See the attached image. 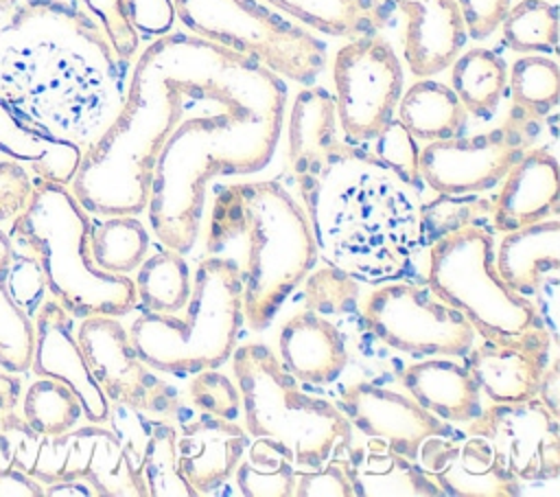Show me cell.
<instances>
[{"label": "cell", "mask_w": 560, "mask_h": 497, "mask_svg": "<svg viewBox=\"0 0 560 497\" xmlns=\"http://www.w3.org/2000/svg\"><path fill=\"white\" fill-rule=\"evenodd\" d=\"M147 250L149 232L138 215L90 217V256L98 269L127 276L144 261Z\"/></svg>", "instance_id": "31"}, {"label": "cell", "mask_w": 560, "mask_h": 497, "mask_svg": "<svg viewBox=\"0 0 560 497\" xmlns=\"http://www.w3.org/2000/svg\"><path fill=\"white\" fill-rule=\"evenodd\" d=\"M35 348L31 368L37 377L63 381L81 401L83 416L103 425L109 416V401L96 383L74 335V317L52 298L37 307Z\"/></svg>", "instance_id": "18"}, {"label": "cell", "mask_w": 560, "mask_h": 497, "mask_svg": "<svg viewBox=\"0 0 560 497\" xmlns=\"http://www.w3.org/2000/svg\"><path fill=\"white\" fill-rule=\"evenodd\" d=\"M249 434L236 425L206 412L179 420L177 466L197 495H210L234 473Z\"/></svg>", "instance_id": "19"}, {"label": "cell", "mask_w": 560, "mask_h": 497, "mask_svg": "<svg viewBox=\"0 0 560 497\" xmlns=\"http://www.w3.org/2000/svg\"><path fill=\"white\" fill-rule=\"evenodd\" d=\"M490 208H492V201L477 199L475 195H438V199L429 204H420L424 245H429L431 241L453 230L475 223L479 215L490 212Z\"/></svg>", "instance_id": "40"}, {"label": "cell", "mask_w": 560, "mask_h": 497, "mask_svg": "<svg viewBox=\"0 0 560 497\" xmlns=\"http://www.w3.org/2000/svg\"><path fill=\"white\" fill-rule=\"evenodd\" d=\"M127 13L142 37H160L173 28V0H125Z\"/></svg>", "instance_id": "48"}, {"label": "cell", "mask_w": 560, "mask_h": 497, "mask_svg": "<svg viewBox=\"0 0 560 497\" xmlns=\"http://www.w3.org/2000/svg\"><path fill=\"white\" fill-rule=\"evenodd\" d=\"M335 405L365 438H381L392 451L409 460H416L424 438L459 434L453 425L427 412L409 394L370 381H357L343 388Z\"/></svg>", "instance_id": "16"}, {"label": "cell", "mask_w": 560, "mask_h": 497, "mask_svg": "<svg viewBox=\"0 0 560 497\" xmlns=\"http://www.w3.org/2000/svg\"><path fill=\"white\" fill-rule=\"evenodd\" d=\"M238 250L243 322L265 331L319 254L308 217L280 180L219 184L212 190L208 256Z\"/></svg>", "instance_id": "3"}, {"label": "cell", "mask_w": 560, "mask_h": 497, "mask_svg": "<svg viewBox=\"0 0 560 497\" xmlns=\"http://www.w3.org/2000/svg\"><path fill=\"white\" fill-rule=\"evenodd\" d=\"M551 348L549 331L538 324L514 335L483 337L466 352V368L492 403H518L538 394Z\"/></svg>", "instance_id": "17"}, {"label": "cell", "mask_w": 560, "mask_h": 497, "mask_svg": "<svg viewBox=\"0 0 560 497\" xmlns=\"http://www.w3.org/2000/svg\"><path fill=\"white\" fill-rule=\"evenodd\" d=\"M24 423L44 436H55L72 429L83 416L79 396L59 379L39 377L24 394Z\"/></svg>", "instance_id": "37"}, {"label": "cell", "mask_w": 560, "mask_h": 497, "mask_svg": "<svg viewBox=\"0 0 560 497\" xmlns=\"http://www.w3.org/2000/svg\"><path fill=\"white\" fill-rule=\"evenodd\" d=\"M339 140L335 96L322 85H306L293 99L287 125V171L298 175L324 158Z\"/></svg>", "instance_id": "26"}, {"label": "cell", "mask_w": 560, "mask_h": 497, "mask_svg": "<svg viewBox=\"0 0 560 497\" xmlns=\"http://www.w3.org/2000/svg\"><path fill=\"white\" fill-rule=\"evenodd\" d=\"M494 267L516 293L532 298L545 278L560 274L558 217L503 232L494 250Z\"/></svg>", "instance_id": "24"}, {"label": "cell", "mask_w": 560, "mask_h": 497, "mask_svg": "<svg viewBox=\"0 0 560 497\" xmlns=\"http://www.w3.org/2000/svg\"><path fill=\"white\" fill-rule=\"evenodd\" d=\"M291 180L319 258L370 285L413 271L424 247L420 193L372 151L339 138Z\"/></svg>", "instance_id": "2"}, {"label": "cell", "mask_w": 560, "mask_h": 497, "mask_svg": "<svg viewBox=\"0 0 560 497\" xmlns=\"http://www.w3.org/2000/svg\"><path fill=\"white\" fill-rule=\"evenodd\" d=\"M398 379L413 401L446 423H468L481 412V392L455 357L409 363Z\"/></svg>", "instance_id": "23"}, {"label": "cell", "mask_w": 560, "mask_h": 497, "mask_svg": "<svg viewBox=\"0 0 560 497\" xmlns=\"http://www.w3.org/2000/svg\"><path fill=\"white\" fill-rule=\"evenodd\" d=\"M293 497H359L352 458L335 453L317 469H295Z\"/></svg>", "instance_id": "41"}, {"label": "cell", "mask_w": 560, "mask_h": 497, "mask_svg": "<svg viewBox=\"0 0 560 497\" xmlns=\"http://www.w3.org/2000/svg\"><path fill=\"white\" fill-rule=\"evenodd\" d=\"M359 497H440V486L381 438H368L365 449L350 453Z\"/></svg>", "instance_id": "27"}, {"label": "cell", "mask_w": 560, "mask_h": 497, "mask_svg": "<svg viewBox=\"0 0 560 497\" xmlns=\"http://www.w3.org/2000/svg\"><path fill=\"white\" fill-rule=\"evenodd\" d=\"M365 328L387 348L413 357H466L475 346L472 324L427 285L381 282L361 307Z\"/></svg>", "instance_id": "10"}, {"label": "cell", "mask_w": 560, "mask_h": 497, "mask_svg": "<svg viewBox=\"0 0 560 497\" xmlns=\"http://www.w3.org/2000/svg\"><path fill=\"white\" fill-rule=\"evenodd\" d=\"M536 125L510 112L508 120L490 131L427 142L418 158L422 184L438 195H477L494 188L532 147Z\"/></svg>", "instance_id": "12"}, {"label": "cell", "mask_w": 560, "mask_h": 497, "mask_svg": "<svg viewBox=\"0 0 560 497\" xmlns=\"http://www.w3.org/2000/svg\"><path fill=\"white\" fill-rule=\"evenodd\" d=\"M418 466L448 497H516L521 479L494 447L477 434L429 436L416 453Z\"/></svg>", "instance_id": "15"}, {"label": "cell", "mask_w": 560, "mask_h": 497, "mask_svg": "<svg viewBox=\"0 0 560 497\" xmlns=\"http://www.w3.org/2000/svg\"><path fill=\"white\" fill-rule=\"evenodd\" d=\"M536 396L553 416H560V359L558 357H553L545 368Z\"/></svg>", "instance_id": "50"}, {"label": "cell", "mask_w": 560, "mask_h": 497, "mask_svg": "<svg viewBox=\"0 0 560 497\" xmlns=\"http://www.w3.org/2000/svg\"><path fill=\"white\" fill-rule=\"evenodd\" d=\"M0 453L7 464L44 486L61 479H85L98 497H149L142 473L131 464L116 434L94 423L44 436L15 416L0 429Z\"/></svg>", "instance_id": "9"}, {"label": "cell", "mask_w": 560, "mask_h": 497, "mask_svg": "<svg viewBox=\"0 0 560 497\" xmlns=\"http://www.w3.org/2000/svg\"><path fill=\"white\" fill-rule=\"evenodd\" d=\"M9 265L0 263V366L9 372H26L33 361L35 326L31 315L7 289Z\"/></svg>", "instance_id": "38"}, {"label": "cell", "mask_w": 560, "mask_h": 497, "mask_svg": "<svg viewBox=\"0 0 560 497\" xmlns=\"http://www.w3.org/2000/svg\"><path fill=\"white\" fill-rule=\"evenodd\" d=\"M0 497H44V484L7 464L0 469Z\"/></svg>", "instance_id": "49"}, {"label": "cell", "mask_w": 560, "mask_h": 497, "mask_svg": "<svg viewBox=\"0 0 560 497\" xmlns=\"http://www.w3.org/2000/svg\"><path fill=\"white\" fill-rule=\"evenodd\" d=\"M20 390H22L20 379L11 374H0V429H4L15 418Z\"/></svg>", "instance_id": "51"}, {"label": "cell", "mask_w": 560, "mask_h": 497, "mask_svg": "<svg viewBox=\"0 0 560 497\" xmlns=\"http://www.w3.org/2000/svg\"><path fill=\"white\" fill-rule=\"evenodd\" d=\"M77 342L109 403H127L149 416L184 420L177 390L149 368L136 352L129 331L114 315L81 317Z\"/></svg>", "instance_id": "13"}, {"label": "cell", "mask_w": 560, "mask_h": 497, "mask_svg": "<svg viewBox=\"0 0 560 497\" xmlns=\"http://www.w3.org/2000/svg\"><path fill=\"white\" fill-rule=\"evenodd\" d=\"M466 37L486 39L490 37L503 22L512 0H455Z\"/></svg>", "instance_id": "47"}, {"label": "cell", "mask_w": 560, "mask_h": 497, "mask_svg": "<svg viewBox=\"0 0 560 497\" xmlns=\"http://www.w3.org/2000/svg\"><path fill=\"white\" fill-rule=\"evenodd\" d=\"M512 109L527 123L545 120L560 99V68L547 55H523L510 68L508 79Z\"/></svg>", "instance_id": "34"}, {"label": "cell", "mask_w": 560, "mask_h": 497, "mask_svg": "<svg viewBox=\"0 0 560 497\" xmlns=\"http://www.w3.org/2000/svg\"><path fill=\"white\" fill-rule=\"evenodd\" d=\"M372 142H374L372 153L389 171H394L405 184H409L420 193L422 188V177L418 171L420 147H418V140L400 125V120L392 118L389 125Z\"/></svg>", "instance_id": "42"}, {"label": "cell", "mask_w": 560, "mask_h": 497, "mask_svg": "<svg viewBox=\"0 0 560 497\" xmlns=\"http://www.w3.org/2000/svg\"><path fill=\"white\" fill-rule=\"evenodd\" d=\"M136 298L147 311L177 313L186 307L192 278L184 254L171 247H160L138 265L133 280Z\"/></svg>", "instance_id": "33"}, {"label": "cell", "mask_w": 560, "mask_h": 497, "mask_svg": "<svg viewBox=\"0 0 560 497\" xmlns=\"http://www.w3.org/2000/svg\"><path fill=\"white\" fill-rule=\"evenodd\" d=\"M405 15L402 57L409 70L433 77L451 66L466 42L455 0H387Z\"/></svg>", "instance_id": "21"}, {"label": "cell", "mask_w": 560, "mask_h": 497, "mask_svg": "<svg viewBox=\"0 0 560 497\" xmlns=\"http://www.w3.org/2000/svg\"><path fill=\"white\" fill-rule=\"evenodd\" d=\"M0 151L22 162L39 180L70 184L81 162L79 145L15 116L0 101Z\"/></svg>", "instance_id": "25"}, {"label": "cell", "mask_w": 560, "mask_h": 497, "mask_svg": "<svg viewBox=\"0 0 560 497\" xmlns=\"http://www.w3.org/2000/svg\"><path fill=\"white\" fill-rule=\"evenodd\" d=\"M560 166L542 147L525 149L503 175V186L492 201V228L510 232L542 219L558 217Z\"/></svg>", "instance_id": "20"}, {"label": "cell", "mask_w": 560, "mask_h": 497, "mask_svg": "<svg viewBox=\"0 0 560 497\" xmlns=\"http://www.w3.org/2000/svg\"><path fill=\"white\" fill-rule=\"evenodd\" d=\"M427 247V287L457 309L481 337L514 335L542 324L534 302L499 276L494 239L483 223H468Z\"/></svg>", "instance_id": "7"}, {"label": "cell", "mask_w": 560, "mask_h": 497, "mask_svg": "<svg viewBox=\"0 0 560 497\" xmlns=\"http://www.w3.org/2000/svg\"><path fill=\"white\" fill-rule=\"evenodd\" d=\"M188 398L199 412L225 420L241 418L238 388L232 379H228V374L219 372L217 368L195 372L192 381L188 383Z\"/></svg>", "instance_id": "43"}, {"label": "cell", "mask_w": 560, "mask_h": 497, "mask_svg": "<svg viewBox=\"0 0 560 497\" xmlns=\"http://www.w3.org/2000/svg\"><path fill=\"white\" fill-rule=\"evenodd\" d=\"M232 372L241 394L245 431L284 442L295 469H317L335 453H352V423L328 398L308 394L276 352L249 342L232 352Z\"/></svg>", "instance_id": "6"}, {"label": "cell", "mask_w": 560, "mask_h": 497, "mask_svg": "<svg viewBox=\"0 0 560 497\" xmlns=\"http://www.w3.org/2000/svg\"><path fill=\"white\" fill-rule=\"evenodd\" d=\"M304 285V302L306 309L328 317V315H346L357 311V293L359 280L343 274L341 269L326 265L317 271L306 274Z\"/></svg>", "instance_id": "39"}, {"label": "cell", "mask_w": 560, "mask_h": 497, "mask_svg": "<svg viewBox=\"0 0 560 497\" xmlns=\"http://www.w3.org/2000/svg\"><path fill=\"white\" fill-rule=\"evenodd\" d=\"M153 420L155 418H151L138 407H131L127 403H109V416H107L109 429L116 434L127 458L138 471H140L142 453H144Z\"/></svg>", "instance_id": "45"}, {"label": "cell", "mask_w": 560, "mask_h": 497, "mask_svg": "<svg viewBox=\"0 0 560 497\" xmlns=\"http://www.w3.org/2000/svg\"><path fill=\"white\" fill-rule=\"evenodd\" d=\"M451 90L468 116L492 118L508 90V66L490 48H470L451 61Z\"/></svg>", "instance_id": "30"}, {"label": "cell", "mask_w": 560, "mask_h": 497, "mask_svg": "<svg viewBox=\"0 0 560 497\" xmlns=\"http://www.w3.org/2000/svg\"><path fill=\"white\" fill-rule=\"evenodd\" d=\"M503 42L514 53L545 55L558 48V7L549 0L510 4L501 22Z\"/></svg>", "instance_id": "36"}, {"label": "cell", "mask_w": 560, "mask_h": 497, "mask_svg": "<svg viewBox=\"0 0 560 497\" xmlns=\"http://www.w3.org/2000/svg\"><path fill=\"white\" fill-rule=\"evenodd\" d=\"M400 125L420 142L459 136L466 127V109L451 85L420 77L398 99Z\"/></svg>", "instance_id": "29"}, {"label": "cell", "mask_w": 560, "mask_h": 497, "mask_svg": "<svg viewBox=\"0 0 560 497\" xmlns=\"http://www.w3.org/2000/svg\"><path fill=\"white\" fill-rule=\"evenodd\" d=\"M33 186L28 169L0 151V221L18 217L26 208Z\"/></svg>", "instance_id": "46"}, {"label": "cell", "mask_w": 560, "mask_h": 497, "mask_svg": "<svg viewBox=\"0 0 560 497\" xmlns=\"http://www.w3.org/2000/svg\"><path fill=\"white\" fill-rule=\"evenodd\" d=\"M39 265L46 291L72 317L129 313L136 287L129 276L107 274L90 256V212L66 184L39 180L9 234Z\"/></svg>", "instance_id": "4"}, {"label": "cell", "mask_w": 560, "mask_h": 497, "mask_svg": "<svg viewBox=\"0 0 560 497\" xmlns=\"http://www.w3.org/2000/svg\"><path fill=\"white\" fill-rule=\"evenodd\" d=\"M293 473L291 449L271 436H256L234 469L238 493L245 497H293Z\"/></svg>", "instance_id": "32"}, {"label": "cell", "mask_w": 560, "mask_h": 497, "mask_svg": "<svg viewBox=\"0 0 560 497\" xmlns=\"http://www.w3.org/2000/svg\"><path fill=\"white\" fill-rule=\"evenodd\" d=\"M188 33L236 50L273 74L313 85L326 68V44L258 0H173Z\"/></svg>", "instance_id": "8"}, {"label": "cell", "mask_w": 560, "mask_h": 497, "mask_svg": "<svg viewBox=\"0 0 560 497\" xmlns=\"http://www.w3.org/2000/svg\"><path fill=\"white\" fill-rule=\"evenodd\" d=\"M287 83L192 33H164L136 59L112 123L68 184L94 217L149 212L155 239L195 247L214 177L252 175L276 155Z\"/></svg>", "instance_id": "1"}, {"label": "cell", "mask_w": 560, "mask_h": 497, "mask_svg": "<svg viewBox=\"0 0 560 497\" xmlns=\"http://www.w3.org/2000/svg\"><path fill=\"white\" fill-rule=\"evenodd\" d=\"M311 31L332 37L374 35L385 28L389 7L381 0H262Z\"/></svg>", "instance_id": "28"}, {"label": "cell", "mask_w": 560, "mask_h": 497, "mask_svg": "<svg viewBox=\"0 0 560 497\" xmlns=\"http://www.w3.org/2000/svg\"><path fill=\"white\" fill-rule=\"evenodd\" d=\"M278 348L282 368L308 385H330L350 359L341 328L311 309L293 313L282 324Z\"/></svg>", "instance_id": "22"}, {"label": "cell", "mask_w": 560, "mask_h": 497, "mask_svg": "<svg viewBox=\"0 0 560 497\" xmlns=\"http://www.w3.org/2000/svg\"><path fill=\"white\" fill-rule=\"evenodd\" d=\"M44 495L46 497H98L94 486L88 484L85 479H61V482L46 484Z\"/></svg>", "instance_id": "52"}, {"label": "cell", "mask_w": 560, "mask_h": 497, "mask_svg": "<svg viewBox=\"0 0 560 497\" xmlns=\"http://www.w3.org/2000/svg\"><path fill=\"white\" fill-rule=\"evenodd\" d=\"M468 434L483 436L523 482L556 479L560 473L558 416L538 396L518 403H492L468 420Z\"/></svg>", "instance_id": "14"}, {"label": "cell", "mask_w": 560, "mask_h": 497, "mask_svg": "<svg viewBox=\"0 0 560 497\" xmlns=\"http://www.w3.org/2000/svg\"><path fill=\"white\" fill-rule=\"evenodd\" d=\"M175 440V425L168 418H155L140 462L149 497H197L177 466Z\"/></svg>", "instance_id": "35"}, {"label": "cell", "mask_w": 560, "mask_h": 497, "mask_svg": "<svg viewBox=\"0 0 560 497\" xmlns=\"http://www.w3.org/2000/svg\"><path fill=\"white\" fill-rule=\"evenodd\" d=\"M85 7L96 15L112 50L118 59L129 61L140 46V35L133 28L125 0H83Z\"/></svg>", "instance_id": "44"}, {"label": "cell", "mask_w": 560, "mask_h": 497, "mask_svg": "<svg viewBox=\"0 0 560 497\" xmlns=\"http://www.w3.org/2000/svg\"><path fill=\"white\" fill-rule=\"evenodd\" d=\"M402 81V63L378 33L352 37L335 53L332 96L346 142L368 145L389 125Z\"/></svg>", "instance_id": "11"}, {"label": "cell", "mask_w": 560, "mask_h": 497, "mask_svg": "<svg viewBox=\"0 0 560 497\" xmlns=\"http://www.w3.org/2000/svg\"><path fill=\"white\" fill-rule=\"evenodd\" d=\"M243 285L230 256L199 261L186 315L142 311L129 326L140 359L155 372L186 377L223 366L243 328Z\"/></svg>", "instance_id": "5"}]
</instances>
